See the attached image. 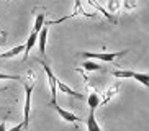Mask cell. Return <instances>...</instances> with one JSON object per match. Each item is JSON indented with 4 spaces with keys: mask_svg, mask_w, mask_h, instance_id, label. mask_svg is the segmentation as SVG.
<instances>
[{
    "mask_svg": "<svg viewBox=\"0 0 149 131\" xmlns=\"http://www.w3.org/2000/svg\"><path fill=\"white\" fill-rule=\"evenodd\" d=\"M56 88H59L61 92H64V93H66V95H69V97H74V98H84L82 93L75 92L74 88H70L69 85H66L64 82H61L59 79H56Z\"/></svg>",
    "mask_w": 149,
    "mask_h": 131,
    "instance_id": "cell-5",
    "label": "cell"
},
{
    "mask_svg": "<svg viewBox=\"0 0 149 131\" xmlns=\"http://www.w3.org/2000/svg\"><path fill=\"white\" fill-rule=\"evenodd\" d=\"M23 51H25V44H18V46H15V48L8 49L7 52H3V54H0V59H8V57H17L18 54H23Z\"/></svg>",
    "mask_w": 149,
    "mask_h": 131,
    "instance_id": "cell-10",
    "label": "cell"
},
{
    "mask_svg": "<svg viewBox=\"0 0 149 131\" xmlns=\"http://www.w3.org/2000/svg\"><path fill=\"white\" fill-rule=\"evenodd\" d=\"M46 25L44 23V13H40V15H36V18H35V33H40L41 31V28Z\"/></svg>",
    "mask_w": 149,
    "mask_h": 131,
    "instance_id": "cell-15",
    "label": "cell"
},
{
    "mask_svg": "<svg viewBox=\"0 0 149 131\" xmlns=\"http://www.w3.org/2000/svg\"><path fill=\"white\" fill-rule=\"evenodd\" d=\"M128 52V49H123V51H116V52H82L84 57H87V59H90V61H103V62H111L115 61L116 57L120 56H125Z\"/></svg>",
    "mask_w": 149,
    "mask_h": 131,
    "instance_id": "cell-2",
    "label": "cell"
},
{
    "mask_svg": "<svg viewBox=\"0 0 149 131\" xmlns=\"http://www.w3.org/2000/svg\"><path fill=\"white\" fill-rule=\"evenodd\" d=\"M0 46H2V43H0Z\"/></svg>",
    "mask_w": 149,
    "mask_h": 131,
    "instance_id": "cell-22",
    "label": "cell"
},
{
    "mask_svg": "<svg viewBox=\"0 0 149 131\" xmlns=\"http://www.w3.org/2000/svg\"><path fill=\"white\" fill-rule=\"evenodd\" d=\"M0 131H7V125L5 123H0Z\"/></svg>",
    "mask_w": 149,
    "mask_h": 131,
    "instance_id": "cell-20",
    "label": "cell"
},
{
    "mask_svg": "<svg viewBox=\"0 0 149 131\" xmlns=\"http://www.w3.org/2000/svg\"><path fill=\"white\" fill-rule=\"evenodd\" d=\"M85 123H87V131H102L100 125L95 118V111H88V116L85 118Z\"/></svg>",
    "mask_w": 149,
    "mask_h": 131,
    "instance_id": "cell-9",
    "label": "cell"
},
{
    "mask_svg": "<svg viewBox=\"0 0 149 131\" xmlns=\"http://www.w3.org/2000/svg\"><path fill=\"white\" fill-rule=\"evenodd\" d=\"M8 131H23V125L22 123H18V125H15L13 128H10Z\"/></svg>",
    "mask_w": 149,
    "mask_h": 131,
    "instance_id": "cell-19",
    "label": "cell"
},
{
    "mask_svg": "<svg viewBox=\"0 0 149 131\" xmlns=\"http://www.w3.org/2000/svg\"><path fill=\"white\" fill-rule=\"evenodd\" d=\"M23 87H25V105H23V130L28 131V126H30V110H31V92H33V87H35V80L31 84L23 82Z\"/></svg>",
    "mask_w": 149,
    "mask_h": 131,
    "instance_id": "cell-1",
    "label": "cell"
},
{
    "mask_svg": "<svg viewBox=\"0 0 149 131\" xmlns=\"http://www.w3.org/2000/svg\"><path fill=\"white\" fill-rule=\"evenodd\" d=\"M111 74L118 79H134V70H113Z\"/></svg>",
    "mask_w": 149,
    "mask_h": 131,
    "instance_id": "cell-13",
    "label": "cell"
},
{
    "mask_svg": "<svg viewBox=\"0 0 149 131\" xmlns=\"http://www.w3.org/2000/svg\"><path fill=\"white\" fill-rule=\"evenodd\" d=\"M0 35H3V36H5V33H3V31H2V30H0Z\"/></svg>",
    "mask_w": 149,
    "mask_h": 131,
    "instance_id": "cell-21",
    "label": "cell"
},
{
    "mask_svg": "<svg viewBox=\"0 0 149 131\" xmlns=\"http://www.w3.org/2000/svg\"><path fill=\"white\" fill-rule=\"evenodd\" d=\"M5 79H10V80H18V82H25L23 80V77H20V75H10V74H2L0 72V80H5Z\"/></svg>",
    "mask_w": 149,
    "mask_h": 131,
    "instance_id": "cell-17",
    "label": "cell"
},
{
    "mask_svg": "<svg viewBox=\"0 0 149 131\" xmlns=\"http://www.w3.org/2000/svg\"><path fill=\"white\" fill-rule=\"evenodd\" d=\"M36 41H38V33L31 31V35L28 36V39H26V44H25V51H23V61H26V59H28V56H30V52H31V48L36 44Z\"/></svg>",
    "mask_w": 149,
    "mask_h": 131,
    "instance_id": "cell-6",
    "label": "cell"
},
{
    "mask_svg": "<svg viewBox=\"0 0 149 131\" xmlns=\"http://www.w3.org/2000/svg\"><path fill=\"white\" fill-rule=\"evenodd\" d=\"M41 66L44 67V72H46V77H48V82H49V88H51V103H56V98H57V88H56V75L54 72L51 70L46 62H41Z\"/></svg>",
    "mask_w": 149,
    "mask_h": 131,
    "instance_id": "cell-3",
    "label": "cell"
},
{
    "mask_svg": "<svg viewBox=\"0 0 149 131\" xmlns=\"http://www.w3.org/2000/svg\"><path fill=\"white\" fill-rule=\"evenodd\" d=\"M36 43L40 44V52L41 54H44V51H46V43H48V26L44 25L43 28H41V31L38 33V41Z\"/></svg>",
    "mask_w": 149,
    "mask_h": 131,
    "instance_id": "cell-7",
    "label": "cell"
},
{
    "mask_svg": "<svg viewBox=\"0 0 149 131\" xmlns=\"http://www.w3.org/2000/svg\"><path fill=\"white\" fill-rule=\"evenodd\" d=\"M0 92H2V90H0Z\"/></svg>",
    "mask_w": 149,
    "mask_h": 131,
    "instance_id": "cell-23",
    "label": "cell"
},
{
    "mask_svg": "<svg viewBox=\"0 0 149 131\" xmlns=\"http://www.w3.org/2000/svg\"><path fill=\"white\" fill-rule=\"evenodd\" d=\"M77 15H85V17H92L90 13H85L82 10V5L77 2L75 3V12L74 13H70L69 17H64V18H59V20H54V22H49V25H54V23H61V22H66V20H69V18H74V17H77Z\"/></svg>",
    "mask_w": 149,
    "mask_h": 131,
    "instance_id": "cell-8",
    "label": "cell"
},
{
    "mask_svg": "<svg viewBox=\"0 0 149 131\" xmlns=\"http://www.w3.org/2000/svg\"><path fill=\"white\" fill-rule=\"evenodd\" d=\"M49 107L56 110L57 113H59V116H61L64 121H67V123H79V121H82V118H79L77 115L72 113V111H67V110L61 108L57 103H49Z\"/></svg>",
    "mask_w": 149,
    "mask_h": 131,
    "instance_id": "cell-4",
    "label": "cell"
},
{
    "mask_svg": "<svg viewBox=\"0 0 149 131\" xmlns=\"http://www.w3.org/2000/svg\"><path fill=\"white\" fill-rule=\"evenodd\" d=\"M90 5H93V7H95L97 10H100V12L103 13V15H105L107 18H108V20H111V22H115V20H113V17H111V13H108V12H107V10L103 8V7H102L100 3H93V2H90Z\"/></svg>",
    "mask_w": 149,
    "mask_h": 131,
    "instance_id": "cell-16",
    "label": "cell"
},
{
    "mask_svg": "<svg viewBox=\"0 0 149 131\" xmlns=\"http://www.w3.org/2000/svg\"><path fill=\"white\" fill-rule=\"evenodd\" d=\"M118 90H120V85H118V84H116V85H113L111 88H108V90L105 92V97H103V100H100V105H107L115 95H116V93H118Z\"/></svg>",
    "mask_w": 149,
    "mask_h": 131,
    "instance_id": "cell-12",
    "label": "cell"
},
{
    "mask_svg": "<svg viewBox=\"0 0 149 131\" xmlns=\"http://www.w3.org/2000/svg\"><path fill=\"white\" fill-rule=\"evenodd\" d=\"M82 66H84V69H85V70H102V69H103V67L98 64V62L90 61V59H85Z\"/></svg>",
    "mask_w": 149,
    "mask_h": 131,
    "instance_id": "cell-14",
    "label": "cell"
},
{
    "mask_svg": "<svg viewBox=\"0 0 149 131\" xmlns=\"http://www.w3.org/2000/svg\"><path fill=\"white\" fill-rule=\"evenodd\" d=\"M87 105L88 108H90V111H95L97 107H100V97H98V93L97 92H90V95L87 97Z\"/></svg>",
    "mask_w": 149,
    "mask_h": 131,
    "instance_id": "cell-11",
    "label": "cell"
},
{
    "mask_svg": "<svg viewBox=\"0 0 149 131\" xmlns=\"http://www.w3.org/2000/svg\"><path fill=\"white\" fill-rule=\"evenodd\" d=\"M121 2H108V8H110V12H113V13H116L120 10V7H121Z\"/></svg>",
    "mask_w": 149,
    "mask_h": 131,
    "instance_id": "cell-18",
    "label": "cell"
}]
</instances>
